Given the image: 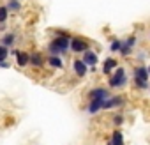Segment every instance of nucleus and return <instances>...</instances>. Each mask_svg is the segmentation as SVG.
Returning <instances> with one entry per match:
<instances>
[{"mask_svg":"<svg viewBox=\"0 0 150 145\" xmlns=\"http://www.w3.org/2000/svg\"><path fill=\"white\" fill-rule=\"evenodd\" d=\"M71 39H72V34L71 32H67L65 36H53L48 41V44H46L48 55L65 57L67 53H71Z\"/></svg>","mask_w":150,"mask_h":145,"instance_id":"1","label":"nucleus"},{"mask_svg":"<svg viewBox=\"0 0 150 145\" xmlns=\"http://www.w3.org/2000/svg\"><path fill=\"white\" fill-rule=\"evenodd\" d=\"M131 80H132V85L136 90L143 92V90H148V83H150V75H148V67L145 64H138L132 67V75H131Z\"/></svg>","mask_w":150,"mask_h":145,"instance_id":"2","label":"nucleus"},{"mask_svg":"<svg viewBox=\"0 0 150 145\" xmlns=\"http://www.w3.org/2000/svg\"><path fill=\"white\" fill-rule=\"evenodd\" d=\"M106 83H108V89H113V90H122V89H125V87L129 85L127 69H125L124 65H118V67L115 69L113 75L108 76Z\"/></svg>","mask_w":150,"mask_h":145,"instance_id":"3","label":"nucleus"},{"mask_svg":"<svg viewBox=\"0 0 150 145\" xmlns=\"http://www.w3.org/2000/svg\"><path fill=\"white\" fill-rule=\"evenodd\" d=\"M136 46H138V36L136 34H131L127 37L122 39V48H120V57L122 58H129L131 55H134L136 51Z\"/></svg>","mask_w":150,"mask_h":145,"instance_id":"4","label":"nucleus"},{"mask_svg":"<svg viewBox=\"0 0 150 145\" xmlns=\"http://www.w3.org/2000/svg\"><path fill=\"white\" fill-rule=\"evenodd\" d=\"M92 46H90V41L88 39H85L83 36H72V39H71V53H74V55H83L85 51H88Z\"/></svg>","mask_w":150,"mask_h":145,"instance_id":"5","label":"nucleus"},{"mask_svg":"<svg viewBox=\"0 0 150 145\" xmlns=\"http://www.w3.org/2000/svg\"><path fill=\"white\" fill-rule=\"evenodd\" d=\"M71 69H72V72H74V76L80 78V80L87 78L88 72H90V67L83 62L81 57H74V58L71 60Z\"/></svg>","mask_w":150,"mask_h":145,"instance_id":"6","label":"nucleus"},{"mask_svg":"<svg viewBox=\"0 0 150 145\" xmlns=\"http://www.w3.org/2000/svg\"><path fill=\"white\" fill-rule=\"evenodd\" d=\"M125 97L122 94H111V97H108L104 103H103V110L104 112H111V110H118L122 106H125Z\"/></svg>","mask_w":150,"mask_h":145,"instance_id":"7","label":"nucleus"},{"mask_svg":"<svg viewBox=\"0 0 150 145\" xmlns=\"http://www.w3.org/2000/svg\"><path fill=\"white\" fill-rule=\"evenodd\" d=\"M108 97H111V90L106 85H97V87H92L88 90V99H97V101L104 103Z\"/></svg>","mask_w":150,"mask_h":145,"instance_id":"8","label":"nucleus"},{"mask_svg":"<svg viewBox=\"0 0 150 145\" xmlns=\"http://www.w3.org/2000/svg\"><path fill=\"white\" fill-rule=\"evenodd\" d=\"M118 65H120V64H118V60H117L115 57H106V58L101 62V71H103L104 76H110V75H113V72H115V69H117Z\"/></svg>","mask_w":150,"mask_h":145,"instance_id":"9","label":"nucleus"},{"mask_svg":"<svg viewBox=\"0 0 150 145\" xmlns=\"http://www.w3.org/2000/svg\"><path fill=\"white\" fill-rule=\"evenodd\" d=\"M14 64H16L20 69L30 67V51H27V50H18V53L14 55Z\"/></svg>","mask_w":150,"mask_h":145,"instance_id":"10","label":"nucleus"},{"mask_svg":"<svg viewBox=\"0 0 150 145\" xmlns=\"http://www.w3.org/2000/svg\"><path fill=\"white\" fill-rule=\"evenodd\" d=\"M16 43H18V34L14 30H7V32L2 34V37H0V44H4L9 50H13L16 46Z\"/></svg>","mask_w":150,"mask_h":145,"instance_id":"11","label":"nucleus"},{"mask_svg":"<svg viewBox=\"0 0 150 145\" xmlns=\"http://www.w3.org/2000/svg\"><path fill=\"white\" fill-rule=\"evenodd\" d=\"M30 67H34V69L46 67V57L42 51H32L30 53Z\"/></svg>","mask_w":150,"mask_h":145,"instance_id":"12","label":"nucleus"},{"mask_svg":"<svg viewBox=\"0 0 150 145\" xmlns=\"http://www.w3.org/2000/svg\"><path fill=\"white\" fill-rule=\"evenodd\" d=\"M81 58H83V62L92 69V67H96L97 64H101V60H99V53L96 51V50H88V51H85L83 55H81Z\"/></svg>","mask_w":150,"mask_h":145,"instance_id":"13","label":"nucleus"},{"mask_svg":"<svg viewBox=\"0 0 150 145\" xmlns=\"http://www.w3.org/2000/svg\"><path fill=\"white\" fill-rule=\"evenodd\" d=\"M46 65L53 71H62L65 67V62H64V57H57V55H48L46 57Z\"/></svg>","mask_w":150,"mask_h":145,"instance_id":"14","label":"nucleus"},{"mask_svg":"<svg viewBox=\"0 0 150 145\" xmlns=\"http://www.w3.org/2000/svg\"><path fill=\"white\" fill-rule=\"evenodd\" d=\"M106 145H125V138H124V131L118 127V129H113L110 138L106 140Z\"/></svg>","mask_w":150,"mask_h":145,"instance_id":"15","label":"nucleus"},{"mask_svg":"<svg viewBox=\"0 0 150 145\" xmlns=\"http://www.w3.org/2000/svg\"><path fill=\"white\" fill-rule=\"evenodd\" d=\"M85 112L88 115H97L99 112H103V101H97V99H88L87 104H85Z\"/></svg>","mask_w":150,"mask_h":145,"instance_id":"16","label":"nucleus"},{"mask_svg":"<svg viewBox=\"0 0 150 145\" xmlns=\"http://www.w3.org/2000/svg\"><path fill=\"white\" fill-rule=\"evenodd\" d=\"M6 6H7L9 13H20L23 9V2H21V0H6Z\"/></svg>","mask_w":150,"mask_h":145,"instance_id":"17","label":"nucleus"},{"mask_svg":"<svg viewBox=\"0 0 150 145\" xmlns=\"http://www.w3.org/2000/svg\"><path fill=\"white\" fill-rule=\"evenodd\" d=\"M111 124L115 126V129H122V126L125 124V115L124 113H115L113 117H111Z\"/></svg>","mask_w":150,"mask_h":145,"instance_id":"18","label":"nucleus"},{"mask_svg":"<svg viewBox=\"0 0 150 145\" xmlns=\"http://www.w3.org/2000/svg\"><path fill=\"white\" fill-rule=\"evenodd\" d=\"M120 48H122V39L118 37H111V43H110V51L111 53H120Z\"/></svg>","mask_w":150,"mask_h":145,"instance_id":"19","label":"nucleus"},{"mask_svg":"<svg viewBox=\"0 0 150 145\" xmlns=\"http://www.w3.org/2000/svg\"><path fill=\"white\" fill-rule=\"evenodd\" d=\"M9 16H11V13L7 9V6L6 4H0V23H7Z\"/></svg>","mask_w":150,"mask_h":145,"instance_id":"20","label":"nucleus"},{"mask_svg":"<svg viewBox=\"0 0 150 145\" xmlns=\"http://www.w3.org/2000/svg\"><path fill=\"white\" fill-rule=\"evenodd\" d=\"M9 57H11V50L6 48L4 44H0V62H2V60H9Z\"/></svg>","mask_w":150,"mask_h":145,"instance_id":"21","label":"nucleus"},{"mask_svg":"<svg viewBox=\"0 0 150 145\" xmlns=\"http://www.w3.org/2000/svg\"><path fill=\"white\" fill-rule=\"evenodd\" d=\"M13 64H11V60H2L0 62V69H9Z\"/></svg>","mask_w":150,"mask_h":145,"instance_id":"22","label":"nucleus"},{"mask_svg":"<svg viewBox=\"0 0 150 145\" xmlns=\"http://www.w3.org/2000/svg\"><path fill=\"white\" fill-rule=\"evenodd\" d=\"M0 32H7V23H0Z\"/></svg>","mask_w":150,"mask_h":145,"instance_id":"23","label":"nucleus"},{"mask_svg":"<svg viewBox=\"0 0 150 145\" xmlns=\"http://www.w3.org/2000/svg\"><path fill=\"white\" fill-rule=\"evenodd\" d=\"M146 67H148V75H150V62H148V65H146Z\"/></svg>","mask_w":150,"mask_h":145,"instance_id":"24","label":"nucleus"},{"mask_svg":"<svg viewBox=\"0 0 150 145\" xmlns=\"http://www.w3.org/2000/svg\"><path fill=\"white\" fill-rule=\"evenodd\" d=\"M148 94H150V83H148Z\"/></svg>","mask_w":150,"mask_h":145,"instance_id":"25","label":"nucleus"},{"mask_svg":"<svg viewBox=\"0 0 150 145\" xmlns=\"http://www.w3.org/2000/svg\"><path fill=\"white\" fill-rule=\"evenodd\" d=\"M148 39H150V30H148Z\"/></svg>","mask_w":150,"mask_h":145,"instance_id":"26","label":"nucleus"}]
</instances>
